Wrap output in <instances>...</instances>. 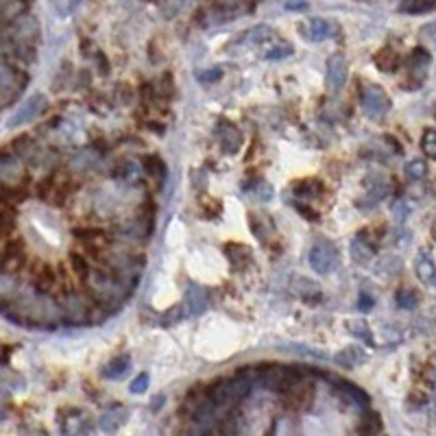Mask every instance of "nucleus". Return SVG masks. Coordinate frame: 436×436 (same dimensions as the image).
I'll return each instance as SVG.
<instances>
[{
	"mask_svg": "<svg viewBox=\"0 0 436 436\" xmlns=\"http://www.w3.org/2000/svg\"><path fill=\"white\" fill-rule=\"evenodd\" d=\"M85 290L96 304L111 306V304H123L125 297L129 294V288L125 290V282L116 278L111 270H92L89 278L85 280Z\"/></svg>",
	"mask_w": 436,
	"mask_h": 436,
	"instance_id": "obj_1",
	"label": "nucleus"
},
{
	"mask_svg": "<svg viewBox=\"0 0 436 436\" xmlns=\"http://www.w3.org/2000/svg\"><path fill=\"white\" fill-rule=\"evenodd\" d=\"M27 83H29V75L13 68L9 59H3V66H0V94H3V107H11L22 94V89L27 87Z\"/></svg>",
	"mask_w": 436,
	"mask_h": 436,
	"instance_id": "obj_2",
	"label": "nucleus"
},
{
	"mask_svg": "<svg viewBox=\"0 0 436 436\" xmlns=\"http://www.w3.org/2000/svg\"><path fill=\"white\" fill-rule=\"evenodd\" d=\"M3 37L7 42H15V44H31L35 46L37 37H39V22L33 15L22 13L20 18L11 20L9 25L3 27Z\"/></svg>",
	"mask_w": 436,
	"mask_h": 436,
	"instance_id": "obj_3",
	"label": "nucleus"
},
{
	"mask_svg": "<svg viewBox=\"0 0 436 436\" xmlns=\"http://www.w3.org/2000/svg\"><path fill=\"white\" fill-rule=\"evenodd\" d=\"M360 103H362V109L366 116L371 118H384L388 111H391L393 103H391V96L386 94V92L375 85V83H366L360 92Z\"/></svg>",
	"mask_w": 436,
	"mask_h": 436,
	"instance_id": "obj_4",
	"label": "nucleus"
},
{
	"mask_svg": "<svg viewBox=\"0 0 436 436\" xmlns=\"http://www.w3.org/2000/svg\"><path fill=\"white\" fill-rule=\"evenodd\" d=\"M49 109V99H46V94H42V92H37V94L29 96L25 103H22L13 116L7 120V127H20V125H27V123H33L35 118H39L42 113Z\"/></svg>",
	"mask_w": 436,
	"mask_h": 436,
	"instance_id": "obj_5",
	"label": "nucleus"
},
{
	"mask_svg": "<svg viewBox=\"0 0 436 436\" xmlns=\"http://www.w3.org/2000/svg\"><path fill=\"white\" fill-rule=\"evenodd\" d=\"M310 266L318 275H330L338 266V251L334 249V244L316 242L310 249Z\"/></svg>",
	"mask_w": 436,
	"mask_h": 436,
	"instance_id": "obj_6",
	"label": "nucleus"
},
{
	"mask_svg": "<svg viewBox=\"0 0 436 436\" xmlns=\"http://www.w3.org/2000/svg\"><path fill=\"white\" fill-rule=\"evenodd\" d=\"M59 428L61 434H87L92 432V419L79 408H63L59 410Z\"/></svg>",
	"mask_w": 436,
	"mask_h": 436,
	"instance_id": "obj_7",
	"label": "nucleus"
},
{
	"mask_svg": "<svg viewBox=\"0 0 436 436\" xmlns=\"http://www.w3.org/2000/svg\"><path fill=\"white\" fill-rule=\"evenodd\" d=\"M61 310H63V318L70 325H85L87 323L89 304L83 294H79V292L66 294V299L61 301Z\"/></svg>",
	"mask_w": 436,
	"mask_h": 436,
	"instance_id": "obj_8",
	"label": "nucleus"
},
{
	"mask_svg": "<svg viewBox=\"0 0 436 436\" xmlns=\"http://www.w3.org/2000/svg\"><path fill=\"white\" fill-rule=\"evenodd\" d=\"M284 399H286L288 408L306 412L312 408V401H314V386L308 382V378H304L288 388V391L284 393Z\"/></svg>",
	"mask_w": 436,
	"mask_h": 436,
	"instance_id": "obj_9",
	"label": "nucleus"
},
{
	"mask_svg": "<svg viewBox=\"0 0 436 436\" xmlns=\"http://www.w3.org/2000/svg\"><path fill=\"white\" fill-rule=\"evenodd\" d=\"M216 137H218L220 151L225 155H236L244 144V137H242L240 129L232 123H220L216 127Z\"/></svg>",
	"mask_w": 436,
	"mask_h": 436,
	"instance_id": "obj_10",
	"label": "nucleus"
},
{
	"mask_svg": "<svg viewBox=\"0 0 436 436\" xmlns=\"http://www.w3.org/2000/svg\"><path fill=\"white\" fill-rule=\"evenodd\" d=\"M347 77H349V63L345 59V55H332L328 59V73H325V83L330 89H340L342 85L347 83Z\"/></svg>",
	"mask_w": 436,
	"mask_h": 436,
	"instance_id": "obj_11",
	"label": "nucleus"
},
{
	"mask_svg": "<svg viewBox=\"0 0 436 436\" xmlns=\"http://www.w3.org/2000/svg\"><path fill=\"white\" fill-rule=\"evenodd\" d=\"M129 419V408L125 406H109L107 410H103V415L99 417V428L107 434L120 430Z\"/></svg>",
	"mask_w": 436,
	"mask_h": 436,
	"instance_id": "obj_12",
	"label": "nucleus"
},
{
	"mask_svg": "<svg viewBox=\"0 0 436 436\" xmlns=\"http://www.w3.org/2000/svg\"><path fill=\"white\" fill-rule=\"evenodd\" d=\"M292 53H294L292 44L286 42V39H275V37H270L268 42H264V44L260 46V57L266 59V61H282V59H288Z\"/></svg>",
	"mask_w": 436,
	"mask_h": 436,
	"instance_id": "obj_13",
	"label": "nucleus"
},
{
	"mask_svg": "<svg viewBox=\"0 0 436 436\" xmlns=\"http://www.w3.org/2000/svg\"><path fill=\"white\" fill-rule=\"evenodd\" d=\"M415 273L423 286L436 288V264L428 251H419L415 258Z\"/></svg>",
	"mask_w": 436,
	"mask_h": 436,
	"instance_id": "obj_14",
	"label": "nucleus"
},
{
	"mask_svg": "<svg viewBox=\"0 0 436 436\" xmlns=\"http://www.w3.org/2000/svg\"><path fill=\"white\" fill-rule=\"evenodd\" d=\"M183 306H186V312H188L190 316L203 314L205 310H208V292H205V288H201V286H197V284H190Z\"/></svg>",
	"mask_w": 436,
	"mask_h": 436,
	"instance_id": "obj_15",
	"label": "nucleus"
},
{
	"mask_svg": "<svg viewBox=\"0 0 436 436\" xmlns=\"http://www.w3.org/2000/svg\"><path fill=\"white\" fill-rule=\"evenodd\" d=\"M362 186L366 188V197H371L373 203L391 192V181H388L386 175H380V173L366 175V179L362 181Z\"/></svg>",
	"mask_w": 436,
	"mask_h": 436,
	"instance_id": "obj_16",
	"label": "nucleus"
},
{
	"mask_svg": "<svg viewBox=\"0 0 436 436\" xmlns=\"http://www.w3.org/2000/svg\"><path fill=\"white\" fill-rule=\"evenodd\" d=\"M351 258L358 264H369L375 258V244L366 238V234H358L351 240Z\"/></svg>",
	"mask_w": 436,
	"mask_h": 436,
	"instance_id": "obj_17",
	"label": "nucleus"
},
{
	"mask_svg": "<svg viewBox=\"0 0 436 436\" xmlns=\"http://www.w3.org/2000/svg\"><path fill=\"white\" fill-rule=\"evenodd\" d=\"M332 25L325 18H310L306 25H304V35L310 42H323L332 35Z\"/></svg>",
	"mask_w": 436,
	"mask_h": 436,
	"instance_id": "obj_18",
	"label": "nucleus"
},
{
	"mask_svg": "<svg viewBox=\"0 0 436 436\" xmlns=\"http://www.w3.org/2000/svg\"><path fill=\"white\" fill-rule=\"evenodd\" d=\"M131 369V358L127 354H120L116 358H111L107 364H105V369H103V375L107 380H123Z\"/></svg>",
	"mask_w": 436,
	"mask_h": 436,
	"instance_id": "obj_19",
	"label": "nucleus"
},
{
	"mask_svg": "<svg viewBox=\"0 0 436 436\" xmlns=\"http://www.w3.org/2000/svg\"><path fill=\"white\" fill-rule=\"evenodd\" d=\"M225 256L229 258V262H232L234 270H244L247 264L251 262V251L244 249L242 244H236V242L225 244Z\"/></svg>",
	"mask_w": 436,
	"mask_h": 436,
	"instance_id": "obj_20",
	"label": "nucleus"
},
{
	"mask_svg": "<svg viewBox=\"0 0 436 436\" xmlns=\"http://www.w3.org/2000/svg\"><path fill=\"white\" fill-rule=\"evenodd\" d=\"M334 362L345 366V369H354V366H360L366 362V351L360 347H345L334 356Z\"/></svg>",
	"mask_w": 436,
	"mask_h": 436,
	"instance_id": "obj_21",
	"label": "nucleus"
},
{
	"mask_svg": "<svg viewBox=\"0 0 436 436\" xmlns=\"http://www.w3.org/2000/svg\"><path fill=\"white\" fill-rule=\"evenodd\" d=\"M373 63H375L378 70L391 75V73H395L397 68H399L401 59H399V55H397L395 51H391V49H380L378 55L373 57Z\"/></svg>",
	"mask_w": 436,
	"mask_h": 436,
	"instance_id": "obj_22",
	"label": "nucleus"
},
{
	"mask_svg": "<svg viewBox=\"0 0 436 436\" xmlns=\"http://www.w3.org/2000/svg\"><path fill=\"white\" fill-rule=\"evenodd\" d=\"M345 328H347V332H349L351 336L360 338V340L366 342V345H369V347H375L373 330H371L369 323H366V320H362V318H354V320H347Z\"/></svg>",
	"mask_w": 436,
	"mask_h": 436,
	"instance_id": "obj_23",
	"label": "nucleus"
},
{
	"mask_svg": "<svg viewBox=\"0 0 436 436\" xmlns=\"http://www.w3.org/2000/svg\"><path fill=\"white\" fill-rule=\"evenodd\" d=\"M334 382L338 384V388H340L342 393H345V397H347L351 404H356V406H360V408H369V395H366L362 388H358L356 384L345 382V380H336V378H334Z\"/></svg>",
	"mask_w": 436,
	"mask_h": 436,
	"instance_id": "obj_24",
	"label": "nucleus"
},
{
	"mask_svg": "<svg viewBox=\"0 0 436 436\" xmlns=\"http://www.w3.org/2000/svg\"><path fill=\"white\" fill-rule=\"evenodd\" d=\"M270 37H275L273 29L266 27V25H260V27H254L249 29L247 33H242L240 37V44H249V46H262L264 42H268Z\"/></svg>",
	"mask_w": 436,
	"mask_h": 436,
	"instance_id": "obj_25",
	"label": "nucleus"
},
{
	"mask_svg": "<svg viewBox=\"0 0 436 436\" xmlns=\"http://www.w3.org/2000/svg\"><path fill=\"white\" fill-rule=\"evenodd\" d=\"M292 190H294V197H301V199H314L323 192V183L316 181V179H301L292 183Z\"/></svg>",
	"mask_w": 436,
	"mask_h": 436,
	"instance_id": "obj_26",
	"label": "nucleus"
},
{
	"mask_svg": "<svg viewBox=\"0 0 436 436\" xmlns=\"http://www.w3.org/2000/svg\"><path fill=\"white\" fill-rule=\"evenodd\" d=\"M55 270L49 266V264H44L42 268H39V273L35 275V290L39 292V294H49L53 288H55Z\"/></svg>",
	"mask_w": 436,
	"mask_h": 436,
	"instance_id": "obj_27",
	"label": "nucleus"
},
{
	"mask_svg": "<svg viewBox=\"0 0 436 436\" xmlns=\"http://www.w3.org/2000/svg\"><path fill=\"white\" fill-rule=\"evenodd\" d=\"M432 57L425 49H415L410 53V59H408V68H410V73H421L425 77V70H428V66H430Z\"/></svg>",
	"mask_w": 436,
	"mask_h": 436,
	"instance_id": "obj_28",
	"label": "nucleus"
},
{
	"mask_svg": "<svg viewBox=\"0 0 436 436\" xmlns=\"http://www.w3.org/2000/svg\"><path fill=\"white\" fill-rule=\"evenodd\" d=\"M395 301L401 310H415L421 301V297L412 290V288H401L397 294H395Z\"/></svg>",
	"mask_w": 436,
	"mask_h": 436,
	"instance_id": "obj_29",
	"label": "nucleus"
},
{
	"mask_svg": "<svg viewBox=\"0 0 436 436\" xmlns=\"http://www.w3.org/2000/svg\"><path fill=\"white\" fill-rule=\"evenodd\" d=\"M142 170L149 173L151 177H159V179L166 177V166L157 155H149V157L142 159Z\"/></svg>",
	"mask_w": 436,
	"mask_h": 436,
	"instance_id": "obj_30",
	"label": "nucleus"
},
{
	"mask_svg": "<svg viewBox=\"0 0 436 436\" xmlns=\"http://www.w3.org/2000/svg\"><path fill=\"white\" fill-rule=\"evenodd\" d=\"M190 3L192 0H162V3H159V11H162L164 18H175L183 9H188Z\"/></svg>",
	"mask_w": 436,
	"mask_h": 436,
	"instance_id": "obj_31",
	"label": "nucleus"
},
{
	"mask_svg": "<svg viewBox=\"0 0 436 436\" xmlns=\"http://www.w3.org/2000/svg\"><path fill=\"white\" fill-rule=\"evenodd\" d=\"M140 168H142V164H135V162H131V159H127V162H123V164L118 166L116 177H118V179H125V181H135L137 175H140Z\"/></svg>",
	"mask_w": 436,
	"mask_h": 436,
	"instance_id": "obj_32",
	"label": "nucleus"
},
{
	"mask_svg": "<svg viewBox=\"0 0 436 436\" xmlns=\"http://www.w3.org/2000/svg\"><path fill=\"white\" fill-rule=\"evenodd\" d=\"M406 175L410 179H423L428 175V164H425V159H410V162L406 164Z\"/></svg>",
	"mask_w": 436,
	"mask_h": 436,
	"instance_id": "obj_33",
	"label": "nucleus"
},
{
	"mask_svg": "<svg viewBox=\"0 0 436 436\" xmlns=\"http://www.w3.org/2000/svg\"><path fill=\"white\" fill-rule=\"evenodd\" d=\"M421 149H423V155H425V157L436 159V131H434V129H425V131H423Z\"/></svg>",
	"mask_w": 436,
	"mask_h": 436,
	"instance_id": "obj_34",
	"label": "nucleus"
},
{
	"mask_svg": "<svg viewBox=\"0 0 436 436\" xmlns=\"http://www.w3.org/2000/svg\"><path fill=\"white\" fill-rule=\"evenodd\" d=\"M391 214H393L395 223H406L410 216V203L406 199H395L391 205Z\"/></svg>",
	"mask_w": 436,
	"mask_h": 436,
	"instance_id": "obj_35",
	"label": "nucleus"
},
{
	"mask_svg": "<svg viewBox=\"0 0 436 436\" xmlns=\"http://www.w3.org/2000/svg\"><path fill=\"white\" fill-rule=\"evenodd\" d=\"M70 264H73V268H75V273L79 275V280H87L89 278V273H92V268H89V264H87V260L81 256V254H70Z\"/></svg>",
	"mask_w": 436,
	"mask_h": 436,
	"instance_id": "obj_36",
	"label": "nucleus"
},
{
	"mask_svg": "<svg viewBox=\"0 0 436 436\" xmlns=\"http://www.w3.org/2000/svg\"><path fill=\"white\" fill-rule=\"evenodd\" d=\"M151 227H153L151 216H149V218H137V220L131 225L129 234H131L133 238H147V236L151 234Z\"/></svg>",
	"mask_w": 436,
	"mask_h": 436,
	"instance_id": "obj_37",
	"label": "nucleus"
},
{
	"mask_svg": "<svg viewBox=\"0 0 436 436\" xmlns=\"http://www.w3.org/2000/svg\"><path fill=\"white\" fill-rule=\"evenodd\" d=\"M149 384H151V375L144 371V373H140L137 375L133 382H131V386H129V391L133 393V395H142V393H147V388H149Z\"/></svg>",
	"mask_w": 436,
	"mask_h": 436,
	"instance_id": "obj_38",
	"label": "nucleus"
},
{
	"mask_svg": "<svg viewBox=\"0 0 436 436\" xmlns=\"http://www.w3.org/2000/svg\"><path fill=\"white\" fill-rule=\"evenodd\" d=\"M358 432H362V434H378V432H382V421H380L378 412H371L369 419H364V425Z\"/></svg>",
	"mask_w": 436,
	"mask_h": 436,
	"instance_id": "obj_39",
	"label": "nucleus"
},
{
	"mask_svg": "<svg viewBox=\"0 0 436 436\" xmlns=\"http://www.w3.org/2000/svg\"><path fill=\"white\" fill-rule=\"evenodd\" d=\"M197 79L201 81V83H214V81H218V79H223V68H210V70H201V73H197Z\"/></svg>",
	"mask_w": 436,
	"mask_h": 436,
	"instance_id": "obj_40",
	"label": "nucleus"
},
{
	"mask_svg": "<svg viewBox=\"0 0 436 436\" xmlns=\"http://www.w3.org/2000/svg\"><path fill=\"white\" fill-rule=\"evenodd\" d=\"M157 94H162V96H170L173 94V89H175V83L170 79V75H164L162 79L157 81Z\"/></svg>",
	"mask_w": 436,
	"mask_h": 436,
	"instance_id": "obj_41",
	"label": "nucleus"
},
{
	"mask_svg": "<svg viewBox=\"0 0 436 436\" xmlns=\"http://www.w3.org/2000/svg\"><path fill=\"white\" fill-rule=\"evenodd\" d=\"M11 229H13V212L9 208V201H5V210H3V232H5V236L11 234Z\"/></svg>",
	"mask_w": 436,
	"mask_h": 436,
	"instance_id": "obj_42",
	"label": "nucleus"
},
{
	"mask_svg": "<svg viewBox=\"0 0 436 436\" xmlns=\"http://www.w3.org/2000/svg\"><path fill=\"white\" fill-rule=\"evenodd\" d=\"M382 334H386V342L388 345H397V342H401V332L397 328H382Z\"/></svg>",
	"mask_w": 436,
	"mask_h": 436,
	"instance_id": "obj_43",
	"label": "nucleus"
},
{
	"mask_svg": "<svg viewBox=\"0 0 436 436\" xmlns=\"http://www.w3.org/2000/svg\"><path fill=\"white\" fill-rule=\"evenodd\" d=\"M421 37H425L428 42H432L436 46V22H430V25H425L421 29Z\"/></svg>",
	"mask_w": 436,
	"mask_h": 436,
	"instance_id": "obj_44",
	"label": "nucleus"
},
{
	"mask_svg": "<svg viewBox=\"0 0 436 436\" xmlns=\"http://www.w3.org/2000/svg\"><path fill=\"white\" fill-rule=\"evenodd\" d=\"M373 306H375V301L371 299L369 294H360V301H358V310L360 312H371Z\"/></svg>",
	"mask_w": 436,
	"mask_h": 436,
	"instance_id": "obj_45",
	"label": "nucleus"
},
{
	"mask_svg": "<svg viewBox=\"0 0 436 436\" xmlns=\"http://www.w3.org/2000/svg\"><path fill=\"white\" fill-rule=\"evenodd\" d=\"M288 11H308V3L306 0H286L284 5Z\"/></svg>",
	"mask_w": 436,
	"mask_h": 436,
	"instance_id": "obj_46",
	"label": "nucleus"
},
{
	"mask_svg": "<svg viewBox=\"0 0 436 436\" xmlns=\"http://www.w3.org/2000/svg\"><path fill=\"white\" fill-rule=\"evenodd\" d=\"M96 63H99V70H101V75H107V73H109V63H107V59H105L101 53H96Z\"/></svg>",
	"mask_w": 436,
	"mask_h": 436,
	"instance_id": "obj_47",
	"label": "nucleus"
},
{
	"mask_svg": "<svg viewBox=\"0 0 436 436\" xmlns=\"http://www.w3.org/2000/svg\"><path fill=\"white\" fill-rule=\"evenodd\" d=\"M81 3L83 0H66V7H68V11H75Z\"/></svg>",
	"mask_w": 436,
	"mask_h": 436,
	"instance_id": "obj_48",
	"label": "nucleus"
},
{
	"mask_svg": "<svg viewBox=\"0 0 436 436\" xmlns=\"http://www.w3.org/2000/svg\"><path fill=\"white\" fill-rule=\"evenodd\" d=\"M162 401H164V395L155 397V399H153V406H151V408H153V410H159V408H162Z\"/></svg>",
	"mask_w": 436,
	"mask_h": 436,
	"instance_id": "obj_49",
	"label": "nucleus"
},
{
	"mask_svg": "<svg viewBox=\"0 0 436 436\" xmlns=\"http://www.w3.org/2000/svg\"><path fill=\"white\" fill-rule=\"evenodd\" d=\"M432 238L436 240V218H434V223H432Z\"/></svg>",
	"mask_w": 436,
	"mask_h": 436,
	"instance_id": "obj_50",
	"label": "nucleus"
}]
</instances>
